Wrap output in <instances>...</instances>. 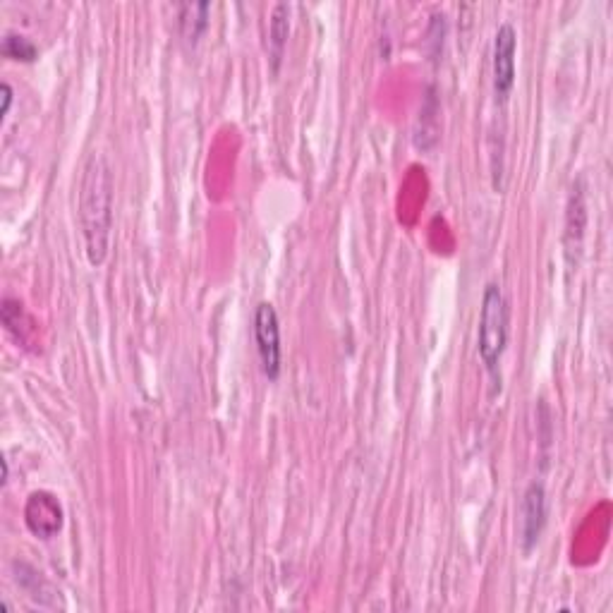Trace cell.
<instances>
[{"mask_svg":"<svg viewBox=\"0 0 613 613\" xmlns=\"http://www.w3.org/2000/svg\"><path fill=\"white\" fill-rule=\"evenodd\" d=\"M80 221L91 266H101L111 252L113 235V175L108 161L94 154L84 166L80 190Z\"/></svg>","mask_w":613,"mask_h":613,"instance_id":"cell-1","label":"cell"},{"mask_svg":"<svg viewBox=\"0 0 613 613\" xmlns=\"http://www.w3.org/2000/svg\"><path fill=\"white\" fill-rule=\"evenodd\" d=\"M508 343V305L501 288L496 283H489L482 297V314H479V333H477V350L479 360L484 362L487 372L496 376L499 362Z\"/></svg>","mask_w":613,"mask_h":613,"instance_id":"cell-2","label":"cell"},{"mask_svg":"<svg viewBox=\"0 0 613 613\" xmlns=\"http://www.w3.org/2000/svg\"><path fill=\"white\" fill-rule=\"evenodd\" d=\"M254 341L266 379L276 381L281 376V326L276 309L269 302H262L254 314Z\"/></svg>","mask_w":613,"mask_h":613,"instance_id":"cell-3","label":"cell"},{"mask_svg":"<svg viewBox=\"0 0 613 613\" xmlns=\"http://www.w3.org/2000/svg\"><path fill=\"white\" fill-rule=\"evenodd\" d=\"M515 51H518V34L511 22H503L494 36V94L499 101H506L513 91Z\"/></svg>","mask_w":613,"mask_h":613,"instance_id":"cell-4","label":"cell"},{"mask_svg":"<svg viewBox=\"0 0 613 613\" xmlns=\"http://www.w3.org/2000/svg\"><path fill=\"white\" fill-rule=\"evenodd\" d=\"M24 520H27V527L36 537L51 539L56 537L60 527H63V508H60V503L53 494L36 491V494L29 496L27 506H24Z\"/></svg>","mask_w":613,"mask_h":613,"instance_id":"cell-5","label":"cell"},{"mask_svg":"<svg viewBox=\"0 0 613 613\" xmlns=\"http://www.w3.org/2000/svg\"><path fill=\"white\" fill-rule=\"evenodd\" d=\"M546 525V491L544 484L532 482L520 506V542L525 551H532L542 537Z\"/></svg>","mask_w":613,"mask_h":613,"instance_id":"cell-6","label":"cell"},{"mask_svg":"<svg viewBox=\"0 0 613 613\" xmlns=\"http://www.w3.org/2000/svg\"><path fill=\"white\" fill-rule=\"evenodd\" d=\"M288 36H290V8L285 3H278L273 5L269 20V56L273 70H278V65H281Z\"/></svg>","mask_w":613,"mask_h":613,"instance_id":"cell-7","label":"cell"},{"mask_svg":"<svg viewBox=\"0 0 613 613\" xmlns=\"http://www.w3.org/2000/svg\"><path fill=\"white\" fill-rule=\"evenodd\" d=\"M209 12V3H187L180 8V32L190 44H197L209 27Z\"/></svg>","mask_w":613,"mask_h":613,"instance_id":"cell-8","label":"cell"},{"mask_svg":"<svg viewBox=\"0 0 613 613\" xmlns=\"http://www.w3.org/2000/svg\"><path fill=\"white\" fill-rule=\"evenodd\" d=\"M0 317H3L5 329H8L17 341L20 343L29 341V331H32V326H29V317L24 314L20 300H10V297H5L3 307H0Z\"/></svg>","mask_w":613,"mask_h":613,"instance_id":"cell-9","label":"cell"},{"mask_svg":"<svg viewBox=\"0 0 613 613\" xmlns=\"http://www.w3.org/2000/svg\"><path fill=\"white\" fill-rule=\"evenodd\" d=\"M3 56L10 60H22V63H32V60L39 58V48H36L32 41L27 39V36L8 32L3 36Z\"/></svg>","mask_w":613,"mask_h":613,"instance_id":"cell-10","label":"cell"},{"mask_svg":"<svg viewBox=\"0 0 613 613\" xmlns=\"http://www.w3.org/2000/svg\"><path fill=\"white\" fill-rule=\"evenodd\" d=\"M17 570H20V573H17V582H20L22 590L27 592L32 599H36V602L44 604V592H56L44 578H41V573H36V570L24 566V563H20Z\"/></svg>","mask_w":613,"mask_h":613,"instance_id":"cell-11","label":"cell"},{"mask_svg":"<svg viewBox=\"0 0 613 613\" xmlns=\"http://www.w3.org/2000/svg\"><path fill=\"white\" fill-rule=\"evenodd\" d=\"M10 106H12V87L8 82L3 84V111H0V115H8L10 113Z\"/></svg>","mask_w":613,"mask_h":613,"instance_id":"cell-12","label":"cell"}]
</instances>
